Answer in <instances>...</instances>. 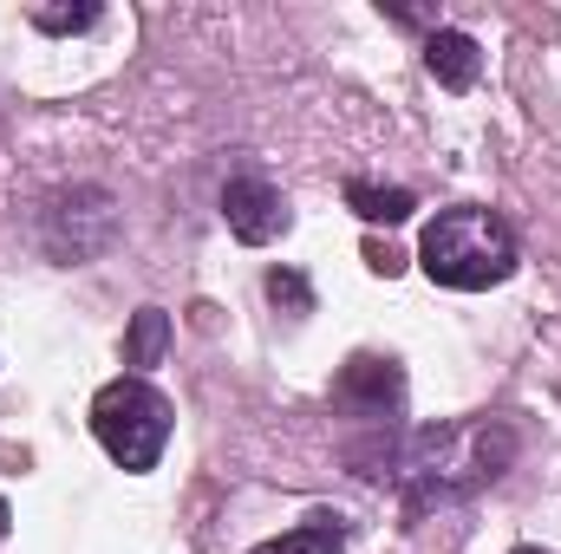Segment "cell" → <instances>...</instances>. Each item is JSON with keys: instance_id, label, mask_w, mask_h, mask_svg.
<instances>
[{"instance_id": "ba28073f", "label": "cell", "mask_w": 561, "mask_h": 554, "mask_svg": "<svg viewBox=\"0 0 561 554\" xmlns=\"http://www.w3.org/2000/svg\"><path fill=\"white\" fill-rule=\"evenodd\" d=\"M346 209L359 216V222H386V229H399V222H412V209H419V196L405 189V183H346Z\"/></svg>"}, {"instance_id": "4fadbf2b", "label": "cell", "mask_w": 561, "mask_h": 554, "mask_svg": "<svg viewBox=\"0 0 561 554\" xmlns=\"http://www.w3.org/2000/svg\"><path fill=\"white\" fill-rule=\"evenodd\" d=\"M366 268H373V275H399V268H405V255H399V249H379V242H373V249H366Z\"/></svg>"}, {"instance_id": "277c9868", "label": "cell", "mask_w": 561, "mask_h": 554, "mask_svg": "<svg viewBox=\"0 0 561 554\" xmlns=\"http://www.w3.org/2000/svg\"><path fill=\"white\" fill-rule=\"evenodd\" d=\"M112 235H118V203H112V189H99V183H72V189H59V196L39 209V242H46V255L66 262V268L105 255Z\"/></svg>"}, {"instance_id": "5b68a950", "label": "cell", "mask_w": 561, "mask_h": 554, "mask_svg": "<svg viewBox=\"0 0 561 554\" xmlns=\"http://www.w3.org/2000/svg\"><path fill=\"white\" fill-rule=\"evenodd\" d=\"M222 222H229V235L236 242H249V249H268L287 235V196H280L268 176H229L222 183Z\"/></svg>"}, {"instance_id": "9c48e42d", "label": "cell", "mask_w": 561, "mask_h": 554, "mask_svg": "<svg viewBox=\"0 0 561 554\" xmlns=\"http://www.w3.org/2000/svg\"><path fill=\"white\" fill-rule=\"evenodd\" d=\"M340 549H346L340 516H313V522H300V529H287V535H275V542H262L249 554H340Z\"/></svg>"}, {"instance_id": "6da1fadb", "label": "cell", "mask_w": 561, "mask_h": 554, "mask_svg": "<svg viewBox=\"0 0 561 554\" xmlns=\"http://www.w3.org/2000/svg\"><path fill=\"white\" fill-rule=\"evenodd\" d=\"M516 262H523L516 229H510L496 209H483V203L437 209L419 235V268L437 280V287H450V293L503 287V280L516 275Z\"/></svg>"}, {"instance_id": "30bf717a", "label": "cell", "mask_w": 561, "mask_h": 554, "mask_svg": "<svg viewBox=\"0 0 561 554\" xmlns=\"http://www.w3.org/2000/svg\"><path fill=\"white\" fill-rule=\"evenodd\" d=\"M163 346H170V313L163 307H138V320H131V333H125V366H157L163 359Z\"/></svg>"}, {"instance_id": "52a82bcc", "label": "cell", "mask_w": 561, "mask_h": 554, "mask_svg": "<svg viewBox=\"0 0 561 554\" xmlns=\"http://www.w3.org/2000/svg\"><path fill=\"white\" fill-rule=\"evenodd\" d=\"M424 72L444 85V92H470L483 79V46L463 33V26H431L424 33Z\"/></svg>"}, {"instance_id": "8fae6325", "label": "cell", "mask_w": 561, "mask_h": 554, "mask_svg": "<svg viewBox=\"0 0 561 554\" xmlns=\"http://www.w3.org/2000/svg\"><path fill=\"white\" fill-rule=\"evenodd\" d=\"M262 287H268V300H275V307H287L294 320H307V313H313V287H307V275H294V268H268V280H262Z\"/></svg>"}, {"instance_id": "3957f363", "label": "cell", "mask_w": 561, "mask_h": 554, "mask_svg": "<svg viewBox=\"0 0 561 554\" xmlns=\"http://www.w3.org/2000/svg\"><path fill=\"white\" fill-rule=\"evenodd\" d=\"M170 399L138 379V372H125V379H112V385H99V399H92V437H99V450L118 463V470H157L163 463V450H170Z\"/></svg>"}, {"instance_id": "5bb4252c", "label": "cell", "mask_w": 561, "mask_h": 554, "mask_svg": "<svg viewBox=\"0 0 561 554\" xmlns=\"http://www.w3.org/2000/svg\"><path fill=\"white\" fill-rule=\"evenodd\" d=\"M7 529H13V509H7V496H0V542H7Z\"/></svg>"}, {"instance_id": "9a60e30c", "label": "cell", "mask_w": 561, "mask_h": 554, "mask_svg": "<svg viewBox=\"0 0 561 554\" xmlns=\"http://www.w3.org/2000/svg\"><path fill=\"white\" fill-rule=\"evenodd\" d=\"M510 554H549V549H510Z\"/></svg>"}, {"instance_id": "7c38bea8", "label": "cell", "mask_w": 561, "mask_h": 554, "mask_svg": "<svg viewBox=\"0 0 561 554\" xmlns=\"http://www.w3.org/2000/svg\"><path fill=\"white\" fill-rule=\"evenodd\" d=\"M39 33H85V26H99V0H79V7H33L26 13Z\"/></svg>"}, {"instance_id": "8992f818", "label": "cell", "mask_w": 561, "mask_h": 554, "mask_svg": "<svg viewBox=\"0 0 561 554\" xmlns=\"http://www.w3.org/2000/svg\"><path fill=\"white\" fill-rule=\"evenodd\" d=\"M399 399H405L399 359H373V353L346 359V372H340V405H359V417H386V412H399Z\"/></svg>"}, {"instance_id": "7a4b0ae2", "label": "cell", "mask_w": 561, "mask_h": 554, "mask_svg": "<svg viewBox=\"0 0 561 554\" xmlns=\"http://www.w3.org/2000/svg\"><path fill=\"white\" fill-rule=\"evenodd\" d=\"M516 457V430L510 424H490V417H463V424H431L412 437L405 450V483H412V503H450V496H470L483 483L503 476V463Z\"/></svg>"}]
</instances>
